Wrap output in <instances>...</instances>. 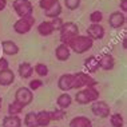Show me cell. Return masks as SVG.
Wrapping results in <instances>:
<instances>
[{
    "label": "cell",
    "mask_w": 127,
    "mask_h": 127,
    "mask_svg": "<svg viewBox=\"0 0 127 127\" xmlns=\"http://www.w3.org/2000/svg\"><path fill=\"white\" fill-rule=\"evenodd\" d=\"M0 47H1L3 54L7 55V56H15V55H18L19 51H20L19 46L13 42V40H3Z\"/></svg>",
    "instance_id": "12"
},
{
    "label": "cell",
    "mask_w": 127,
    "mask_h": 127,
    "mask_svg": "<svg viewBox=\"0 0 127 127\" xmlns=\"http://www.w3.org/2000/svg\"><path fill=\"white\" fill-rule=\"evenodd\" d=\"M23 121L19 115H7L3 118L1 126L3 127H22Z\"/></svg>",
    "instance_id": "21"
},
{
    "label": "cell",
    "mask_w": 127,
    "mask_h": 127,
    "mask_svg": "<svg viewBox=\"0 0 127 127\" xmlns=\"http://www.w3.org/2000/svg\"><path fill=\"white\" fill-rule=\"evenodd\" d=\"M99 99V90L96 86H88V87L80 88L75 95V102L78 104H91L92 102Z\"/></svg>",
    "instance_id": "2"
},
{
    "label": "cell",
    "mask_w": 127,
    "mask_h": 127,
    "mask_svg": "<svg viewBox=\"0 0 127 127\" xmlns=\"http://www.w3.org/2000/svg\"><path fill=\"white\" fill-rule=\"evenodd\" d=\"M1 106H3V98H1V95H0V111H1Z\"/></svg>",
    "instance_id": "38"
},
{
    "label": "cell",
    "mask_w": 127,
    "mask_h": 127,
    "mask_svg": "<svg viewBox=\"0 0 127 127\" xmlns=\"http://www.w3.org/2000/svg\"><path fill=\"white\" fill-rule=\"evenodd\" d=\"M12 8L19 18L30 16L33 13V5L30 0H13Z\"/></svg>",
    "instance_id": "6"
},
{
    "label": "cell",
    "mask_w": 127,
    "mask_h": 127,
    "mask_svg": "<svg viewBox=\"0 0 127 127\" xmlns=\"http://www.w3.org/2000/svg\"><path fill=\"white\" fill-rule=\"evenodd\" d=\"M33 72H35L39 78H46L48 75V67L44 63H36L33 67Z\"/></svg>",
    "instance_id": "28"
},
{
    "label": "cell",
    "mask_w": 127,
    "mask_h": 127,
    "mask_svg": "<svg viewBox=\"0 0 127 127\" xmlns=\"http://www.w3.org/2000/svg\"><path fill=\"white\" fill-rule=\"evenodd\" d=\"M36 119H37V126L39 127H48L50 123L52 122L50 116V111H46V110L36 112Z\"/></svg>",
    "instance_id": "23"
},
{
    "label": "cell",
    "mask_w": 127,
    "mask_h": 127,
    "mask_svg": "<svg viewBox=\"0 0 127 127\" xmlns=\"http://www.w3.org/2000/svg\"><path fill=\"white\" fill-rule=\"evenodd\" d=\"M106 35V30L102 26V23L99 24H90L87 27V36L91 37L92 40H102Z\"/></svg>",
    "instance_id": "10"
},
{
    "label": "cell",
    "mask_w": 127,
    "mask_h": 127,
    "mask_svg": "<svg viewBox=\"0 0 127 127\" xmlns=\"http://www.w3.org/2000/svg\"><path fill=\"white\" fill-rule=\"evenodd\" d=\"M33 24H35V18L33 15L30 16H24V18H19L13 23V31H15L18 35H26L32 30Z\"/></svg>",
    "instance_id": "4"
},
{
    "label": "cell",
    "mask_w": 127,
    "mask_h": 127,
    "mask_svg": "<svg viewBox=\"0 0 127 127\" xmlns=\"http://www.w3.org/2000/svg\"><path fill=\"white\" fill-rule=\"evenodd\" d=\"M16 79V75L12 70L5 68V70H0V86L3 87H8L11 86Z\"/></svg>",
    "instance_id": "14"
},
{
    "label": "cell",
    "mask_w": 127,
    "mask_h": 127,
    "mask_svg": "<svg viewBox=\"0 0 127 127\" xmlns=\"http://www.w3.org/2000/svg\"><path fill=\"white\" fill-rule=\"evenodd\" d=\"M15 100L19 102L20 104H23L24 107H27L28 104H31L33 100V91H31L28 87H20L15 92Z\"/></svg>",
    "instance_id": "8"
},
{
    "label": "cell",
    "mask_w": 127,
    "mask_h": 127,
    "mask_svg": "<svg viewBox=\"0 0 127 127\" xmlns=\"http://www.w3.org/2000/svg\"><path fill=\"white\" fill-rule=\"evenodd\" d=\"M24 126L26 127H39L37 126V119H36V112L31 111L24 115Z\"/></svg>",
    "instance_id": "26"
},
{
    "label": "cell",
    "mask_w": 127,
    "mask_h": 127,
    "mask_svg": "<svg viewBox=\"0 0 127 127\" xmlns=\"http://www.w3.org/2000/svg\"><path fill=\"white\" fill-rule=\"evenodd\" d=\"M91 111L92 114L98 118H102V119H106L108 118L110 114H111V107L108 106L107 102L104 100H95L91 103Z\"/></svg>",
    "instance_id": "7"
},
{
    "label": "cell",
    "mask_w": 127,
    "mask_h": 127,
    "mask_svg": "<svg viewBox=\"0 0 127 127\" xmlns=\"http://www.w3.org/2000/svg\"><path fill=\"white\" fill-rule=\"evenodd\" d=\"M50 22H51V24H52V27H54V30L55 31H59L60 28H62V26L64 24V22H63V19L60 18H54V19H50Z\"/></svg>",
    "instance_id": "32"
},
{
    "label": "cell",
    "mask_w": 127,
    "mask_h": 127,
    "mask_svg": "<svg viewBox=\"0 0 127 127\" xmlns=\"http://www.w3.org/2000/svg\"><path fill=\"white\" fill-rule=\"evenodd\" d=\"M68 127H92L91 119H88L84 115H78L70 121Z\"/></svg>",
    "instance_id": "18"
},
{
    "label": "cell",
    "mask_w": 127,
    "mask_h": 127,
    "mask_svg": "<svg viewBox=\"0 0 127 127\" xmlns=\"http://www.w3.org/2000/svg\"><path fill=\"white\" fill-rule=\"evenodd\" d=\"M59 33H60V42L67 44L72 39L74 36H76L79 33V27L76 23H72V22H64V24L62 26V28L59 30Z\"/></svg>",
    "instance_id": "5"
},
{
    "label": "cell",
    "mask_w": 127,
    "mask_h": 127,
    "mask_svg": "<svg viewBox=\"0 0 127 127\" xmlns=\"http://www.w3.org/2000/svg\"><path fill=\"white\" fill-rule=\"evenodd\" d=\"M44 83H43V80L40 78H37V79H32V80L30 82V84H28V88L31 91H36V90H39L40 87H42Z\"/></svg>",
    "instance_id": "31"
},
{
    "label": "cell",
    "mask_w": 127,
    "mask_h": 127,
    "mask_svg": "<svg viewBox=\"0 0 127 127\" xmlns=\"http://www.w3.org/2000/svg\"><path fill=\"white\" fill-rule=\"evenodd\" d=\"M55 127H56V126H55Z\"/></svg>",
    "instance_id": "39"
},
{
    "label": "cell",
    "mask_w": 127,
    "mask_h": 127,
    "mask_svg": "<svg viewBox=\"0 0 127 127\" xmlns=\"http://www.w3.org/2000/svg\"><path fill=\"white\" fill-rule=\"evenodd\" d=\"M36 30H37V33H39L40 36H44V37L51 36L55 32V30H54V27H52V24H51L50 20H46V22L39 23L37 27H36Z\"/></svg>",
    "instance_id": "20"
},
{
    "label": "cell",
    "mask_w": 127,
    "mask_h": 127,
    "mask_svg": "<svg viewBox=\"0 0 127 127\" xmlns=\"http://www.w3.org/2000/svg\"><path fill=\"white\" fill-rule=\"evenodd\" d=\"M9 68V62L7 60V58H0V70H5Z\"/></svg>",
    "instance_id": "34"
},
{
    "label": "cell",
    "mask_w": 127,
    "mask_h": 127,
    "mask_svg": "<svg viewBox=\"0 0 127 127\" xmlns=\"http://www.w3.org/2000/svg\"><path fill=\"white\" fill-rule=\"evenodd\" d=\"M8 115H20L23 112V110H24V106L20 104L19 102L13 100L8 104Z\"/></svg>",
    "instance_id": "24"
},
{
    "label": "cell",
    "mask_w": 127,
    "mask_h": 127,
    "mask_svg": "<svg viewBox=\"0 0 127 127\" xmlns=\"http://www.w3.org/2000/svg\"><path fill=\"white\" fill-rule=\"evenodd\" d=\"M74 82V75L72 74H63L58 79V88L62 90L63 92H68L70 90H74L72 87Z\"/></svg>",
    "instance_id": "11"
},
{
    "label": "cell",
    "mask_w": 127,
    "mask_h": 127,
    "mask_svg": "<svg viewBox=\"0 0 127 127\" xmlns=\"http://www.w3.org/2000/svg\"><path fill=\"white\" fill-rule=\"evenodd\" d=\"M103 20V12L102 11H92L90 13V22L91 24H99Z\"/></svg>",
    "instance_id": "29"
},
{
    "label": "cell",
    "mask_w": 127,
    "mask_h": 127,
    "mask_svg": "<svg viewBox=\"0 0 127 127\" xmlns=\"http://www.w3.org/2000/svg\"><path fill=\"white\" fill-rule=\"evenodd\" d=\"M122 47H123V50L127 48V39H126V36L123 37V40H122Z\"/></svg>",
    "instance_id": "37"
},
{
    "label": "cell",
    "mask_w": 127,
    "mask_h": 127,
    "mask_svg": "<svg viewBox=\"0 0 127 127\" xmlns=\"http://www.w3.org/2000/svg\"><path fill=\"white\" fill-rule=\"evenodd\" d=\"M67 46L70 47L71 52H75L78 55L84 54L87 51H90L94 47V40L91 37H88L87 35H80L78 33L76 36H74L70 42L67 43Z\"/></svg>",
    "instance_id": "1"
},
{
    "label": "cell",
    "mask_w": 127,
    "mask_h": 127,
    "mask_svg": "<svg viewBox=\"0 0 127 127\" xmlns=\"http://www.w3.org/2000/svg\"><path fill=\"white\" fill-rule=\"evenodd\" d=\"M18 74L22 79H30L33 75V66L28 62H23L18 67Z\"/></svg>",
    "instance_id": "17"
},
{
    "label": "cell",
    "mask_w": 127,
    "mask_h": 127,
    "mask_svg": "<svg viewBox=\"0 0 127 127\" xmlns=\"http://www.w3.org/2000/svg\"><path fill=\"white\" fill-rule=\"evenodd\" d=\"M110 123H111L112 127H123L125 126V118H123L122 114L119 112H115V114H110Z\"/></svg>",
    "instance_id": "25"
},
{
    "label": "cell",
    "mask_w": 127,
    "mask_h": 127,
    "mask_svg": "<svg viewBox=\"0 0 127 127\" xmlns=\"http://www.w3.org/2000/svg\"><path fill=\"white\" fill-rule=\"evenodd\" d=\"M55 1H56V0H39V7L43 11H46V9H48Z\"/></svg>",
    "instance_id": "33"
},
{
    "label": "cell",
    "mask_w": 127,
    "mask_h": 127,
    "mask_svg": "<svg viewBox=\"0 0 127 127\" xmlns=\"http://www.w3.org/2000/svg\"><path fill=\"white\" fill-rule=\"evenodd\" d=\"M74 75L72 87L74 90H80V88L88 87V86H96V80L91 76V74H87L86 71H79Z\"/></svg>",
    "instance_id": "3"
},
{
    "label": "cell",
    "mask_w": 127,
    "mask_h": 127,
    "mask_svg": "<svg viewBox=\"0 0 127 127\" xmlns=\"http://www.w3.org/2000/svg\"><path fill=\"white\" fill-rule=\"evenodd\" d=\"M115 67V59L111 54H103L99 58V68L104 71H111Z\"/></svg>",
    "instance_id": "13"
},
{
    "label": "cell",
    "mask_w": 127,
    "mask_h": 127,
    "mask_svg": "<svg viewBox=\"0 0 127 127\" xmlns=\"http://www.w3.org/2000/svg\"><path fill=\"white\" fill-rule=\"evenodd\" d=\"M82 0H64V7L70 11H75L80 7Z\"/></svg>",
    "instance_id": "30"
},
{
    "label": "cell",
    "mask_w": 127,
    "mask_h": 127,
    "mask_svg": "<svg viewBox=\"0 0 127 127\" xmlns=\"http://www.w3.org/2000/svg\"><path fill=\"white\" fill-rule=\"evenodd\" d=\"M7 4H8V1H7V0H0V12L4 11L5 7H7Z\"/></svg>",
    "instance_id": "36"
},
{
    "label": "cell",
    "mask_w": 127,
    "mask_h": 127,
    "mask_svg": "<svg viewBox=\"0 0 127 127\" xmlns=\"http://www.w3.org/2000/svg\"><path fill=\"white\" fill-rule=\"evenodd\" d=\"M84 70L87 74H95L99 70V59L94 55L84 59Z\"/></svg>",
    "instance_id": "16"
},
{
    "label": "cell",
    "mask_w": 127,
    "mask_h": 127,
    "mask_svg": "<svg viewBox=\"0 0 127 127\" xmlns=\"http://www.w3.org/2000/svg\"><path fill=\"white\" fill-rule=\"evenodd\" d=\"M119 11L123 13L127 12V0H121L119 1Z\"/></svg>",
    "instance_id": "35"
},
{
    "label": "cell",
    "mask_w": 127,
    "mask_h": 127,
    "mask_svg": "<svg viewBox=\"0 0 127 127\" xmlns=\"http://www.w3.org/2000/svg\"><path fill=\"white\" fill-rule=\"evenodd\" d=\"M62 11H63V7H62L59 0H56V1H55L48 9H46V11H44V15H46V18H48V19L59 18V16L62 15Z\"/></svg>",
    "instance_id": "19"
},
{
    "label": "cell",
    "mask_w": 127,
    "mask_h": 127,
    "mask_svg": "<svg viewBox=\"0 0 127 127\" xmlns=\"http://www.w3.org/2000/svg\"><path fill=\"white\" fill-rule=\"evenodd\" d=\"M50 116H51V121H55V122H59V121H63L66 118V110L63 108H54L52 111H50Z\"/></svg>",
    "instance_id": "27"
},
{
    "label": "cell",
    "mask_w": 127,
    "mask_h": 127,
    "mask_svg": "<svg viewBox=\"0 0 127 127\" xmlns=\"http://www.w3.org/2000/svg\"><path fill=\"white\" fill-rule=\"evenodd\" d=\"M72 100H74L72 96H71L68 92H62L59 96H58V99H56V104H58L59 108L67 110L71 104H72Z\"/></svg>",
    "instance_id": "22"
},
{
    "label": "cell",
    "mask_w": 127,
    "mask_h": 127,
    "mask_svg": "<svg viewBox=\"0 0 127 127\" xmlns=\"http://www.w3.org/2000/svg\"><path fill=\"white\" fill-rule=\"evenodd\" d=\"M108 24L111 28L119 30L126 24V13H123L121 11H115L112 13H110L108 16Z\"/></svg>",
    "instance_id": "9"
},
{
    "label": "cell",
    "mask_w": 127,
    "mask_h": 127,
    "mask_svg": "<svg viewBox=\"0 0 127 127\" xmlns=\"http://www.w3.org/2000/svg\"><path fill=\"white\" fill-rule=\"evenodd\" d=\"M71 56V50L67 44L60 43L59 46L55 48V58L59 62H67Z\"/></svg>",
    "instance_id": "15"
}]
</instances>
